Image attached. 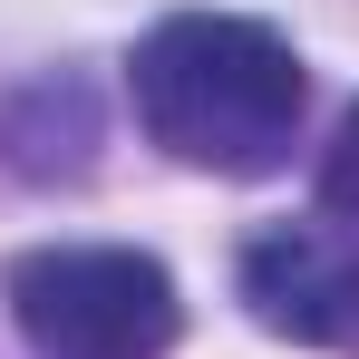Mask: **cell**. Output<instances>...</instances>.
<instances>
[{
    "mask_svg": "<svg viewBox=\"0 0 359 359\" xmlns=\"http://www.w3.org/2000/svg\"><path fill=\"white\" fill-rule=\"evenodd\" d=\"M29 359H165L184 330L175 272L126 243H39L0 272Z\"/></svg>",
    "mask_w": 359,
    "mask_h": 359,
    "instance_id": "cell-2",
    "label": "cell"
},
{
    "mask_svg": "<svg viewBox=\"0 0 359 359\" xmlns=\"http://www.w3.org/2000/svg\"><path fill=\"white\" fill-rule=\"evenodd\" d=\"M136 126L194 175H272L301 136L311 78L282 29L243 10H175L136 39Z\"/></svg>",
    "mask_w": 359,
    "mask_h": 359,
    "instance_id": "cell-1",
    "label": "cell"
},
{
    "mask_svg": "<svg viewBox=\"0 0 359 359\" xmlns=\"http://www.w3.org/2000/svg\"><path fill=\"white\" fill-rule=\"evenodd\" d=\"M243 311L301 350H359V233L340 224H262L233 262Z\"/></svg>",
    "mask_w": 359,
    "mask_h": 359,
    "instance_id": "cell-3",
    "label": "cell"
},
{
    "mask_svg": "<svg viewBox=\"0 0 359 359\" xmlns=\"http://www.w3.org/2000/svg\"><path fill=\"white\" fill-rule=\"evenodd\" d=\"M320 204H330V214H340V224L359 233V107L340 117V136H330V156H320Z\"/></svg>",
    "mask_w": 359,
    "mask_h": 359,
    "instance_id": "cell-4",
    "label": "cell"
}]
</instances>
